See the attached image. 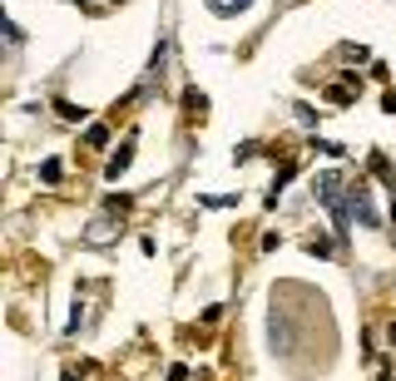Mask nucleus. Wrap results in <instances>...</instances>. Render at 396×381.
I'll return each instance as SVG.
<instances>
[{
  "label": "nucleus",
  "instance_id": "nucleus-1",
  "mask_svg": "<svg viewBox=\"0 0 396 381\" xmlns=\"http://www.w3.org/2000/svg\"><path fill=\"white\" fill-rule=\"evenodd\" d=\"M312 198H317L327 213H332L337 238H347V233H352V188H342L337 174H317V179H312Z\"/></svg>",
  "mask_w": 396,
  "mask_h": 381
},
{
  "label": "nucleus",
  "instance_id": "nucleus-2",
  "mask_svg": "<svg viewBox=\"0 0 396 381\" xmlns=\"http://www.w3.org/2000/svg\"><path fill=\"white\" fill-rule=\"evenodd\" d=\"M352 218H362L367 228H382L377 208H371V188H367V183H352Z\"/></svg>",
  "mask_w": 396,
  "mask_h": 381
},
{
  "label": "nucleus",
  "instance_id": "nucleus-3",
  "mask_svg": "<svg viewBox=\"0 0 396 381\" xmlns=\"http://www.w3.org/2000/svg\"><path fill=\"white\" fill-rule=\"evenodd\" d=\"M129 163H134V139H124L119 144V154L104 163V179H119V174H129Z\"/></svg>",
  "mask_w": 396,
  "mask_h": 381
},
{
  "label": "nucleus",
  "instance_id": "nucleus-4",
  "mask_svg": "<svg viewBox=\"0 0 396 381\" xmlns=\"http://www.w3.org/2000/svg\"><path fill=\"white\" fill-rule=\"evenodd\" d=\"M208 10H213L218 20H233V15H243V10H253V0H203Z\"/></svg>",
  "mask_w": 396,
  "mask_h": 381
},
{
  "label": "nucleus",
  "instance_id": "nucleus-5",
  "mask_svg": "<svg viewBox=\"0 0 396 381\" xmlns=\"http://www.w3.org/2000/svg\"><path fill=\"white\" fill-rule=\"evenodd\" d=\"M85 144H90V149H104V144H109V124H90V129H85Z\"/></svg>",
  "mask_w": 396,
  "mask_h": 381
},
{
  "label": "nucleus",
  "instance_id": "nucleus-6",
  "mask_svg": "<svg viewBox=\"0 0 396 381\" xmlns=\"http://www.w3.org/2000/svg\"><path fill=\"white\" fill-rule=\"evenodd\" d=\"M60 174H65L60 159H45V163H40V179H45V183H60Z\"/></svg>",
  "mask_w": 396,
  "mask_h": 381
},
{
  "label": "nucleus",
  "instance_id": "nucleus-7",
  "mask_svg": "<svg viewBox=\"0 0 396 381\" xmlns=\"http://www.w3.org/2000/svg\"><path fill=\"white\" fill-rule=\"evenodd\" d=\"M163 60H169V45H163V40H159V50H154V60H149V75H154V79L163 75Z\"/></svg>",
  "mask_w": 396,
  "mask_h": 381
},
{
  "label": "nucleus",
  "instance_id": "nucleus-8",
  "mask_svg": "<svg viewBox=\"0 0 396 381\" xmlns=\"http://www.w3.org/2000/svg\"><path fill=\"white\" fill-rule=\"evenodd\" d=\"M55 109H60V119H70V124H75V119H85V109H75L70 99H55Z\"/></svg>",
  "mask_w": 396,
  "mask_h": 381
},
{
  "label": "nucleus",
  "instance_id": "nucleus-9",
  "mask_svg": "<svg viewBox=\"0 0 396 381\" xmlns=\"http://www.w3.org/2000/svg\"><path fill=\"white\" fill-rule=\"evenodd\" d=\"M317 149H322L327 159H347V149H342V144H332V139H317Z\"/></svg>",
  "mask_w": 396,
  "mask_h": 381
},
{
  "label": "nucleus",
  "instance_id": "nucleus-10",
  "mask_svg": "<svg viewBox=\"0 0 396 381\" xmlns=\"http://www.w3.org/2000/svg\"><path fill=\"white\" fill-rule=\"evenodd\" d=\"M253 154H258V144L248 139V144H238V149H233V163H248V159H253Z\"/></svg>",
  "mask_w": 396,
  "mask_h": 381
},
{
  "label": "nucleus",
  "instance_id": "nucleus-11",
  "mask_svg": "<svg viewBox=\"0 0 396 381\" xmlns=\"http://www.w3.org/2000/svg\"><path fill=\"white\" fill-rule=\"evenodd\" d=\"M293 109H298V119L307 124V129H312V124H317V109H312V104H293Z\"/></svg>",
  "mask_w": 396,
  "mask_h": 381
},
{
  "label": "nucleus",
  "instance_id": "nucleus-12",
  "mask_svg": "<svg viewBox=\"0 0 396 381\" xmlns=\"http://www.w3.org/2000/svg\"><path fill=\"white\" fill-rule=\"evenodd\" d=\"M183 104H189V114H203V94H198V90L183 94Z\"/></svg>",
  "mask_w": 396,
  "mask_h": 381
},
{
  "label": "nucleus",
  "instance_id": "nucleus-13",
  "mask_svg": "<svg viewBox=\"0 0 396 381\" xmlns=\"http://www.w3.org/2000/svg\"><path fill=\"white\" fill-rule=\"evenodd\" d=\"M5 40H10V45H20V40H25V30H20L15 20H5Z\"/></svg>",
  "mask_w": 396,
  "mask_h": 381
},
{
  "label": "nucleus",
  "instance_id": "nucleus-14",
  "mask_svg": "<svg viewBox=\"0 0 396 381\" xmlns=\"http://www.w3.org/2000/svg\"><path fill=\"white\" fill-rule=\"evenodd\" d=\"M169 381H189V367H183V362H179V367H169Z\"/></svg>",
  "mask_w": 396,
  "mask_h": 381
},
{
  "label": "nucleus",
  "instance_id": "nucleus-15",
  "mask_svg": "<svg viewBox=\"0 0 396 381\" xmlns=\"http://www.w3.org/2000/svg\"><path fill=\"white\" fill-rule=\"evenodd\" d=\"M386 114H396V90H391V94H386Z\"/></svg>",
  "mask_w": 396,
  "mask_h": 381
},
{
  "label": "nucleus",
  "instance_id": "nucleus-16",
  "mask_svg": "<svg viewBox=\"0 0 396 381\" xmlns=\"http://www.w3.org/2000/svg\"><path fill=\"white\" fill-rule=\"evenodd\" d=\"M386 342H391V347H396V322H391V327H386Z\"/></svg>",
  "mask_w": 396,
  "mask_h": 381
},
{
  "label": "nucleus",
  "instance_id": "nucleus-17",
  "mask_svg": "<svg viewBox=\"0 0 396 381\" xmlns=\"http://www.w3.org/2000/svg\"><path fill=\"white\" fill-rule=\"evenodd\" d=\"M60 381H79V376H75V371H65V376H60Z\"/></svg>",
  "mask_w": 396,
  "mask_h": 381
}]
</instances>
